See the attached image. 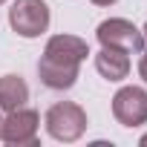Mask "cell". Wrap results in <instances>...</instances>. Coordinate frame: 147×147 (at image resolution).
I'll use <instances>...</instances> for the list:
<instances>
[{
  "mask_svg": "<svg viewBox=\"0 0 147 147\" xmlns=\"http://www.w3.org/2000/svg\"><path fill=\"white\" fill-rule=\"evenodd\" d=\"M29 101V87L20 75H3L0 78V110H18V107H26Z\"/></svg>",
  "mask_w": 147,
  "mask_h": 147,
  "instance_id": "8",
  "label": "cell"
},
{
  "mask_svg": "<svg viewBox=\"0 0 147 147\" xmlns=\"http://www.w3.org/2000/svg\"><path fill=\"white\" fill-rule=\"evenodd\" d=\"M38 124H40V118L35 110L18 107L3 118V138L0 141L18 144V147H23V144L32 147V144H38Z\"/></svg>",
  "mask_w": 147,
  "mask_h": 147,
  "instance_id": "6",
  "label": "cell"
},
{
  "mask_svg": "<svg viewBox=\"0 0 147 147\" xmlns=\"http://www.w3.org/2000/svg\"><path fill=\"white\" fill-rule=\"evenodd\" d=\"M141 144H147V136H144V138H141Z\"/></svg>",
  "mask_w": 147,
  "mask_h": 147,
  "instance_id": "13",
  "label": "cell"
},
{
  "mask_svg": "<svg viewBox=\"0 0 147 147\" xmlns=\"http://www.w3.org/2000/svg\"><path fill=\"white\" fill-rule=\"evenodd\" d=\"M144 55H141V61H138V75L144 78V84H147V49H141Z\"/></svg>",
  "mask_w": 147,
  "mask_h": 147,
  "instance_id": "9",
  "label": "cell"
},
{
  "mask_svg": "<svg viewBox=\"0 0 147 147\" xmlns=\"http://www.w3.org/2000/svg\"><path fill=\"white\" fill-rule=\"evenodd\" d=\"M95 38L101 46H110V49H121L127 55H138L144 49V35L141 29H136L130 20L124 18H110L104 23H98L95 29Z\"/></svg>",
  "mask_w": 147,
  "mask_h": 147,
  "instance_id": "3",
  "label": "cell"
},
{
  "mask_svg": "<svg viewBox=\"0 0 147 147\" xmlns=\"http://www.w3.org/2000/svg\"><path fill=\"white\" fill-rule=\"evenodd\" d=\"M113 115L124 127H138L147 121V90L141 87H121L113 95Z\"/></svg>",
  "mask_w": 147,
  "mask_h": 147,
  "instance_id": "5",
  "label": "cell"
},
{
  "mask_svg": "<svg viewBox=\"0 0 147 147\" xmlns=\"http://www.w3.org/2000/svg\"><path fill=\"white\" fill-rule=\"evenodd\" d=\"M92 3H95V6H113L115 0H92Z\"/></svg>",
  "mask_w": 147,
  "mask_h": 147,
  "instance_id": "10",
  "label": "cell"
},
{
  "mask_svg": "<svg viewBox=\"0 0 147 147\" xmlns=\"http://www.w3.org/2000/svg\"><path fill=\"white\" fill-rule=\"evenodd\" d=\"M0 138H3V118H0Z\"/></svg>",
  "mask_w": 147,
  "mask_h": 147,
  "instance_id": "12",
  "label": "cell"
},
{
  "mask_svg": "<svg viewBox=\"0 0 147 147\" xmlns=\"http://www.w3.org/2000/svg\"><path fill=\"white\" fill-rule=\"evenodd\" d=\"M90 55V46L78 35H52L46 40L43 58L38 61L40 84L49 90H69L78 81V66Z\"/></svg>",
  "mask_w": 147,
  "mask_h": 147,
  "instance_id": "1",
  "label": "cell"
},
{
  "mask_svg": "<svg viewBox=\"0 0 147 147\" xmlns=\"http://www.w3.org/2000/svg\"><path fill=\"white\" fill-rule=\"evenodd\" d=\"M87 130V113L84 107L72 101H58L46 110V133L55 141H78Z\"/></svg>",
  "mask_w": 147,
  "mask_h": 147,
  "instance_id": "2",
  "label": "cell"
},
{
  "mask_svg": "<svg viewBox=\"0 0 147 147\" xmlns=\"http://www.w3.org/2000/svg\"><path fill=\"white\" fill-rule=\"evenodd\" d=\"M9 26L20 38H38L49 29V6L43 0H15L9 9Z\"/></svg>",
  "mask_w": 147,
  "mask_h": 147,
  "instance_id": "4",
  "label": "cell"
},
{
  "mask_svg": "<svg viewBox=\"0 0 147 147\" xmlns=\"http://www.w3.org/2000/svg\"><path fill=\"white\" fill-rule=\"evenodd\" d=\"M141 35H144V43H147V23H144V29H141Z\"/></svg>",
  "mask_w": 147,
  "mask_h": 147,
  "instance_id": "11",
  "label": "cell"
},
{
  "mask_svg": "<svg viewBox=\"0 0 147 147\" xmlns=\"http://www.w3.org/2000/svg\"><path fill=\"white\" fill-rule=\"evenodd\" d=\"M0 3H6V0H0Z\"/></svg>",
  "mask_w": 147,
  "mask_h": 147,
  "instance_id": "14",
  "label": "cell"
},
{
  "mask_svg": "<svg viewBox=\"0 0 147 147\" xmlns=\"http://www.w3.org/2000/svg\"><path fill=\"white\" fill-rule=\"evenodd\" d=\"M95 69H98V75L107 78V81H124L130 75V58L121 49L101 46V52L95 55Z\"/></svg>",
  "mask_w": 147,
  "mask_h": 147,
  "instance_id": "7",
  "label": "cell"
}]
</instances>
